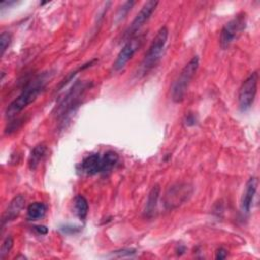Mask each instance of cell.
Segmentation results:
<instances>
[{"mask_svg": "<svg viewBox=\"0 0 260 260\" xmlns=\"http://www.w3.org/2000/svg\"><path fill=\"white\" fill-rule=\"evenodd\" d=\"M47 80V74L39 75L34 80H31L24 87L21 93L8 105L5 111V117L7 119H11L15 117L18 113H20L26 106L31 104L45 87Z\"/></svg>", "mask_w": 260, "mask_h": 260, "instance_id": "1", "label": "cell"}, {"mask_svg": "<svg viewBox=\"0 0 260 260\" xmlns=\"http://www.w3.org/2000/svg\"><path fill=\"white\" fill-rule=\"evenodd\" d=\"M168 37H169V29L167 26H161L155 37L153 38L147 52L145 53V56L140 64L139 67V71L140 73H142V75L146 74L150 69H152L157 62L159 61V59L161 58L165 46L167 44L168 41Z\"/></svg>", "mask_w": 260, "mask_h": 260, "instance_id": "2", "label": "cell"}, {"mask_svg": "<svg viewBox=\"0 0 260 260\" xmlns=\"http://www.w3.org/2000/svg\"><path fill=\"white\" fill-rule=\"evenodd\" d=\"M199 66V58L197 56H194L181 70L178 77L173 83L172 86V100L175 103H181L184 101L185 95L187 93L188 87L191 83V80L193 79L194 75L197 72Z\"/></svg>", "mask_w": 260, "mask_h": 260, "instance_id": "3", "label": "cell"}, {"mask_svg": "<svg viewBox=\"0 0 260 260\" xmlns=\"http://www.w3.org/2000/svg\"><path fill=\"white\" fill-rule=\"evenodd\" d=\"M246 27V13L241 12L233 19L226 22L221 31L219 43L222 49H226L233 42H235Z\"/></svg>", "mask_w": 260, "mask_h": 260, "instance_id": "4", "label": "cell"}, {"mask_svg": "<svg viewBox=\"0 0 260 260\" xmlns=\"http://www.w3.org/2000/svg\"><path fill=\"white\" fill-rule=\"evenodd\" d=\"M257 85L258 73L254 71L244 80L239 89L238 102L241 111H247L252 107L257 93Z\"/></svg>", "mask_w": 260, "mask_h": 260, "instance_id": "5", "label": "cell"}, {"mask_svg": "<svg viewBox=\"0 0 260 260\" xmlns=\"http://www.w3.org/2000/svg\"><path fill=\"white\" fill-rule=\"evenodd\" d=\"M144 35H136L133 38L126 41V44L123 46L121 51L119 52L114 64L113 69L115 71L121 70L128 62L132 59L134 54L139 50L144 42Z\"/></svg>", "mask_w": 260, "mask_h": 260, "instance_id": "6", "label": "cell"}, {"mask_svg": "<svg viewBox=\"0 0 260 260\" xmlns=\"http://www.w3.org/2000/svg\"><path fill=\"white\" fill-rule=\"evenodd\" d=\"M157 4H158V1H154V0L146 1L142 5L139 12L136 14V16L134 17L132 22L130 23V25L127 28V30L125 31V35L123 38L128 41L129 39L136 36L137 31H139V29L144 25V23L150 18L153 11L155 10Z\"/></svg>", "mask_w": 260, "mask_h": 260, "instance_id": "7", "label": "cell"}, {"mask_svg": "<svg viewBox=\"0 0 260 260\" xmlns=\"http://www.w3.org/2000/svg\"><path fill=\"white\" fill-rule=\"evenodd\" d=\"M192 194V187L187 183H177L173 185L166 193L165 206L172 209L183 204Z\"/></svg>", "mask_w": 260, "mask_h": 260, "instance_id": "8", "label": "cell"}, {"mask_svg": "<svg viewBox=\"0 0 260 260\" xmlns=\"http://www.w3.org/2000/svg\"><path fill=\"white\" fill-rule=\"evenodd\" d=\"M24 203H25V198L21 194L13 197L2 214L1 225L4 226L6 223H8L9 221L17 217L20 211L22 210V208L24 207Z\"/></svg>", "mask_w": 260, "mask_h": 260, "instance_id": "9", "label": "cell"}, {"mask_svg": "<svg viewBox=\"0 0 260 260\" xmlns=\"http://www.w3.org/2000/svg\"><path fill=\"white\" fill-rule=\"evenodd\" d=\"M257 185H258V180L256 177H251L246 183V188L241 199V210L244 213L250 212L253 199L257 191Z\"/></svg>", "mask_w": 260, "mask_h": 260, "instance_id": "10", "label": "cell"}, {"mask_svg": "<svg viewBox=\"0 0 260 260\" xmlns=\"http://www.w3.org/2000/svg\"><path fill=\"white\" fill-rule=\"evenodd\" d=\"M82 173L92 176L102 173V156L98 153H92L84 157L80 164Z\"/></svg>", "mask_w": 260, "mask_h": 260, "instance_id": "11", "label": "cell"}, {"mask_svg": "<svg viewBox=\"0 0 260 260\" xmlns=\"http://www.w3.org/2000/svg\"><path fill=\"white\" fill-rule=\"evenodd\" d=\"M159 193H160V188L159 186L156 184L154 185L147 197V201H146V205H145V209H144V216L147 218H151L154 215V212L156 210V206H157V201H158V197H159Z\"/></svg>", "mask_w": 260, "mask_h": 260, "instance_id": "12", "label": "cell"}, {"mask_svg": "<svg viewBox=\"0 0 260 260\" xmlns=\"http://www.w3.org/2000/svg\"><path fill=\"white\" fill-rule=\"evenodd\" d=\"M47 153V146L44 143H40L38 145H36L32 150L30 151V154L28 156V168L34 171L37 169V167L39 166V164L43 160V158L45 157Z\"/></svg>", "mask_w": 260, "mask_h": 260, "instance_id": "13", "label": "cell"}, {"mask_svg": "<svg viewBox=\"0 0 260 260\" xmlns=\"http://www.w3.org/2000/svg\"><path fill=\"white\" fill-rule=\"evenodd\" d=\"M47 210V206L43 202H32L28 205L26 213L28 220H38L44 217Z\"/></svg>", "mask_w": 260, "mask_h": 260, "instance_id": "14", "label": "cell"}, {"mask_svg": "<svg viewBox=\"0 0 260 260\" xmlns=\"http://www.w3.org/2000/svg\"><path fill=\"white\" fill-rule=\"evenodd\" d=\"M74 211L80 220H84L88 213V202L82 195H76L73 200Z\"/></svg>", "mask_w": 260, "mask_h": 260, "instance_id": "15", "label": "cell"}, {"mask_svg": "<svg viewBox=\"0 0 260 260\" xmlns=\"http://www.w3.org/2000/svg\"><path fill=\"white\" fill-rule=\"evenodd\" d=\"M119 155L117 152L109 150L102 156V173L111 171L118 162Z\"/></svg>", "mask_w": 260, "mask_h": 260, "instance_id": "16", "label": "cell"}, {"mask_svg": "<svg viewBox=\"0 0 260 260\" xmlns=\"http://www.w3.org/2000/svg\"><path fill=\"white\" fill-rule=\"evenodd\" d=\"M13 247V239L11 236H7L2 244H1V248H0V259H4L8 254L9 252L11 251Z\"/></svg>", "mask_w": 260, "mask_h": 260, "instance_id": "17", "label": "cell"}, {"mask_svg": "<svg viewBox=\"0 0 260 260\" xmlns=\"http://www.w3.org/2000/svg\"><path fill=\"white\" fill-rule=\"evenodd\" d=\"M11 35L7 31H3L0 35V48H1V56L4 55L5 51L7 50V48L9 47L10 43H11Z\"/></svg>", "mask_w": 260, "mask_h": 260, "instance_id": "18", "label": "cell"}, {"mask_svg": "<svg viewBox=\"0 0 260 260\" xmlns=\"http://www.w3.org/2000/svg\"><path fill=\"white\" fill-rule=\"evenodd\" d=\"M134 1H127V2H125L123 5H122V7L119 9V11H118V13H117V19L118 20H121V19H123L126 15H127V13L129 12V10L131 9V7L134 5Z\"/></svg>", "mask_w": 260, "mask_h": 260, "instance_id": "19", "label": "cell"}, {"mask_svg": "<svg viewBox=\"0 0 260 260\" xmlns=\"http://www.w3.org/2000/svg\"><path fill=\"white\" fill-rule=\"evenodd\" d=\"M135 250L134 249H122V250H118L115 251L113 254H117V257H124V256H131L133 254H135Z\"/></svg>", "mask_w": 260, "mask_h": 260, "instance_id": "20", "label": "cell"}, {"mask_svg": "<svg viewBox=\"0 0 260 260\" xmlns=\"http://www.w3.org/2000/svg\"><path fill=\"white\" fill-rule=\"evenodd\" d=\"M79 230L80 229L78 226H74V225H70V224H66L61 228V231L66 234H74V233H77Z\"/></svg>", "mask_w": 260, "mask_h": 260, "instance_id": "21", "label": "cell"}, {"mask_svg": "<svg viewBox=\"0 0 260 260\" xmlns=\"http://www.w3.org/2000/svg\"><path fill=\"white\" fill-rule=\"evenodd\" d=\"M228 256V251L223 248H219L215 252V259H224Z\"/></svg>", "mask_w": 260, "mask_h": 260, "instance_id": "22", "label": "cell"}, {"mask_svg": "<svg viewBox=\"0 0 260 260\" xmlns=\"http://www.w3.org/2000/svg\"><path fill=\"white\" fill-rule=\"evenodd\" d=\"M32 228L40 235H46L48 233V229L45 225H35Z\"/></svg>", "mask_w": 260, "mask_h": 260, "instance_id": "23", "label": "cell"}, {"mask_svg": "<svg viewBox=\"0 0 260 260\" xmlns=\"http://www.w3.org/2000/svg\"><path fill=\"white\" fill-rule=\"evenodd\" d=\"M187 125H194L195 124V118L192 115H188L187 120H186Z\"/></svg>", "mask_w": 260, "mask_h": 260, "instance_id": "24", "label": "cell"}]
</instances>
